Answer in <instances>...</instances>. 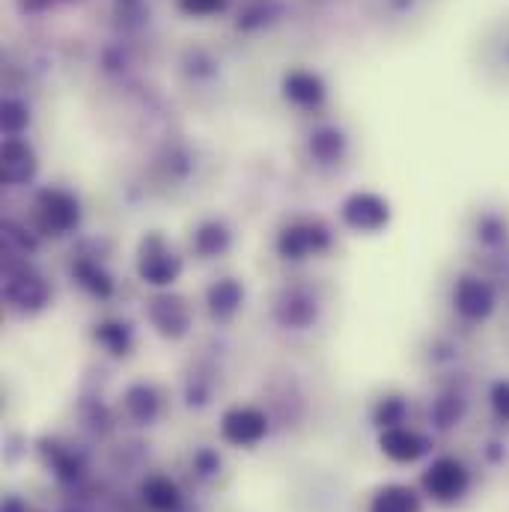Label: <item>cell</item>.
<instances>
[{"label": "cell", "instance_id": "6da1fadb", "mask_svg": "<svg viewBox=\"0 0 509 512\" xmlns=\"http://www.w3.org/2000/svg\"><path fill=\"white\" fill-rule=\"evenodd\" d=\"M3 298L15 313L30 316L51 304V286L30 259L3 256Z\"/></svg>", "mask_w": 509, "mask_h": 512}, {"label": "cell", "instance_id": "7a4b0ae2", "mask_svg": "<svg viewBox=\"0 0 509 512\" xmlns=\"http://www.w3.org/2000/svg\"><path fill=\"white\" fill-rule=\"evenodd\" d=\"M81 200L60 185H45L33 197V224L39 236L66 239L81 227Z\"/></svg>", "mask_w": 509, "mask_h": 512}, {"label": "cell", "instance_id": "3957f363", "mask_svg": "<svg viewBox=\"0 0 509 512\" xmlns=\"http://www.w3.org/2000/svg\"><path fill=\"white\" fill-rule=\"evenodd\" d=\"M450 307L453 313L465 322V325H483L489 322L498 307H501V295L495 280H489L480 271H465L453 280L450 289Z\"/></svg>", "mask_w": 509, "mask_h": 512}, {"label": "cell", "instance_id": "277c9868", "mask_svg": "<svg viewBox=\"0 0 509 512\" xmlns=\"http://www.w3.org/2000/svg\"><path fill=\"white\" fill-rule=\"evenodd\" d=\"M334 236L322 218H292L280 227L274 239V251L283 262H304L313 256L328 254Z\"/></svg>", "mask_w": 509, "mask_h": 512}, {"label": "cell", "instance_id": "5b68a950", "mask_svg": "<svg viewBox=\"0 0 509 512\" xmlns=\"http://www.w3.org/2000/svg\"><path fill=\"white\" fill-rule=\"evenodd\" d=\"M134 268H137V277L152 286V289H170L182 271H185V262L182 256L176 254V248L161 236V233H146L137 245V259H134Z\"/></svg>", "mask_w": 509, "mask_h": 512}, {"label": "cell", "instance_id": "8992f818", "mask_svg": "<svg viewBox=\"0 0 509 512\" xmlns=\"http://www.w3.org/2000/svg\"><path fill=\"white\" fill-rule=\"evenodd\" d=\"M468 239L477 259H483L486 268L498 271L509 256V212L480 209L468 224Z\"/></svg>", "mask_w": 509, "mask_h": 512}, {"label": "cell", "instance_id": "52a82bcc", "mask_svg": "<svg viewBox=\"0 0 509 512\" xmlns=\"http://www.w3.org/2000/svg\"><path fill=\"white\" fill-rule=\"evenodd\" d=\"M340 221L358 236H379L393 221V206L379 191H352L340 203Z\"/></svg>", "mask_w": 509, "mask_h": 512}, {"label": "cell", "instance_id": "ba28073f", "mask_svg": "<svg viewBox=\"0 0 509 512\" xmlns=\"http://www.w3.org/2000/svg\"><path fill=\"white\" fill-rule=\"evenodd\" d=\"M319 313H322V301L316 289L307 283H286L271 307V316L283 331H307L319 322Z\"/></svg>", "mask_w": 509, "mask_h": 512}, {"label": "cell", "instance_id": "9c48e42d", "mask_svg": "<svg viewBox=\"0 0 509 512\" xmlns=\"http://www.w3.org/2000/svg\"><path fill=\"white\" fill-rule=\"evenodd\" d=\"M423 492L435 501V504H459L468 492H471V471L462 459L456 456H438L432 459V465L423 471L420 477Z\"/></svg>", "mask_w": 509, "mask_h": 512}, {"label": "cell", "instance_id": "30bf717a", "mask_svg": "<svg viewBox=\"0 0 509 512\" xmlns=\"http://www.w3.org/2000/svg\"><path fill=\"white\" fill-rule=\"evenodd\" d=\"M146 319H149V325L155 328L158 337L182 340L191 331V304L182 295H176L170 289H161L146 301Z\"/></svg>", "mask_w": 509, "mask_h": 512}, {"label": "cell", "instance_id": "8fae6325", "mask_svg": "<svg viewBox=\"0 0 509 512\" xmlns=\"http://www.w3.org/2000/svg\"><path fill=\"white\" fill-rule=\"evenodd\" d=\"M280 96L286 105H292L295 111H319L328 102V84L319 72L295 66L286 69L280 78Z\"/></svg>", "mask_w": 509, "mask_h": 512}, {"label": "cell", "instance_id": "7c38bea8", "mask_svg": "<svg viewBox=\"0 0 509 512\" xmlns=\"http://www.w3.org/2000/svg\"><path fill=\"white\" fill-rule=\"evenodd\" d=\"M268 435V414L256 405H233L221 417V438L233 447H256Z\"/></svg>", "mask_w": 509, "mask_h": 512}, {"label": "cell", "instance_id": "4fadbf2b", "mask_svg": "<svg viewBox=\"0 0 509 512\" xmlns=\"http://www.w3.org/2000/svg\"><path fill=\"white\" fill-rule=\"evenodd\" d=\"M39 173V155L24 137H6L0 149V179L3 185H27Z\"/></svg>", "mask_w": 509, "mask_h": 512}, {"label": "cell", "instance_id": "5bb4252c", "mask_svg": "<svg viewBox=\"0 0 509 512\" xmlns=\"http://www.w3.org/2000/svg\"><path fill=\"white\" fill-rule=\"evenodd\" d=\"M379 447H382V453L390 462H396V465H414V462H420L432 450V441L423 432H417V429H411V426L402 423V426L382 429Z\"/></svg>", "mask_w": 509, "mask_h": 512}, {"label": "cell", "instance_id": "9a60e30c", "mask_svg": "<svg viewBox=\"0 0 509 512\" xmlns=\"http://www.w3.org/2000/svg\"><path fill=\"white\" fill-rule=\"evenodd\" d=\"M69 274H72V280H75L90 298H96V301H108V298H114V292H117L114 274L108 271V265H105L96 254L75 256L72 265H69Z\"/></svg>", "mask_w": 509, "mask_h": 512}, {"label": "cell", "instance_id": "2e32d148", "mask_svg": "<svg viewBox=\"0 0 509 512\" xmlns=\"http://www.w3.org/2000/svg\"><path fill=\"white\" fill-rule=\"evenodd\" d=\"M307 155L319 167H340L349 155V134L340 126H319L307 134Z\"/></svg>", "mask_w": 509, "mask_h": 512}, {"label": "cell", "instance_id": "e0dca14e", "mask_svg": "<svg viewBox=\"0 0 509 512\" xmlns=\"http://www.w3.org/2000/svg\"><path fill=\"white\" fill-rule=\"evenodd\" d=\"M245 307V283L239 277H221L206 289V310L215 322H233Z\"/></svg>", "mask_w": 509, "mask_h": 512}, {"label": "cell", "instance_id": "ac0fdd59", "mask_svg": "<svg viewBox=\"0 0 509 512\" xmlns=\"http://www.w3.org/2000/svg\"><path fill=\"white\" fill-rule=\"evenodd\" d=\"M39 453H42V459H45V465L51 468V474L60 480V483H78L81 480V474H84V456L75 450V447H69V444H63V441H57V438H45V441H39Z\"/></svg>", "mask_w": 509, "mask_h": 512}, {"label": "cell", "instance_id": "d6986e66", "mask_svg": "<svg viewBox=\"0 0 509 512\" xmlns=\"http://www.w3.org/2000/svg\"><path fill=\"white\" fill-rule=\"evenodd\" d=\"M233 248V230L221 218H206L191 230V251L200 259H218Z\"/></svg>", "mask_w": 509, "mask_h": 512}, {"label": "cell", "instance_id": "ffe728a7", "mask_svg": "<svg viewBox=\"0 0 509 512\" xmlns=\"http://www.w3.org/2000/svg\"><path fill=\"white\" fill-rule=\"evenodd\" d=\"M123 408H126L128 420L137 426H152L161 414V393L158 387L149 382L128 384L123 393Z\"/></svg>", "mask_w": 509, "mask_h": 512}, {"label": "cell", "instance_id": "44dd1931", "mask_svg": "<svg viewBox=\"0 0 509 512\" xmlns=\"http://www.w3.org/2000/svg\"><path fill=\"white\" fill-rule=\"evenodd\" d=\"M283 18L280 0H239L236 6V30L239 33H262Z\"/></svg>", "mask_w": 509, "mask_h": 512}, {"label": "cell", "instance_id": "7402d4cb", "mask_svg": "<svg viewBox=\"0 0 509 512\" xmlns=\"http://www.w3.org/2000/svg\"><path fill=\"white\" fill-rule=\"evenodd\" d=\"M140 498H143V504L152 512H179L182 510V501H185L182 489L170 477H164V474L146 477L143 486H140Z\"/></svg>", "mask_w": 509, "mask_h": 512}, {"label": "cell", "instance_id": "603a6c76", "mask_svg": "<svg viewBox=\"0 0 509 512\" xmlns=\"http://www.w3.org/2000/svg\"><path fill=\"white\" fill-rule=\"evenodd\" d=\"M465 411H468V399H465V393H462L459 387H444V390L432 399L429 417H432L435 429L447 432V429H453V426H459V423H462Z\"/></svg>", "mask_w": 509, "mask_h": 512}, {"label": "cell", "instance_id": "cb8c5ba5", "mask_svg": "<svg viewBox=\"0 0 509 512\" xmlns=\"http://www.w3.org/2000/svg\"><path fill=\"white\" fill-rule=\"evenodd\" d=\"M93 340L99 343V349H105L111 358H128L134 349V331L123 319H102L93 328Z\"/></svg>", "mask_w": 509, "mask_h": 512}, {"label": "cell", "instance_id": "d4e9b609", "mask_svg": "<svg viewBox=\"0 0 509 512\" xmlns=\"http://www.w3.org/2000/svg\"><path fill=\"white\" fill-rule=\"evenodd\" d=\"M367 512H423V501L411 486H384L373 495Z\"/></svg>", "mask_w": 509, "mask_h": 512}, {"label": "cell", "instance_id": "484cf974", "mask_svg": "<svg viewBox=\"0 0 509 512\" xmlns=\"http://www.w3.org/2000/svg\"><path fill=\"white\" fill-rule=\"evenodd\" d=\"M114 18L126 33H137L149 24V3L146 0H111Z\"/></svg>", "mask_w": 509, "mask_h": 512}, {"label": "cell", "instance_id": "4316f807", "mask_svg": "<svg viewBox=\"0 0 509 512\" xmlns=\"http://www.w3.org/2000/svg\"><path fill=\"white\" fill-rule=\"evenodd\" d=\"M30 126V108L15 99V96H6L3 105H0V128L6 137H21Z\"/></svg>", "mask_w": 509, "mask_h": 512}, {"label": "cell", "instance_id": "83f0119b", "mask_svg": "<svg viewBox=\"0 0 509 512\" xmlns=\"http://www.w3.org/2000/svg\"><path fill=\"white\" fill-rule=\"evenodd\" d=\"M39 242L33 233H27L24 227H18L15 221H6L3 224V256H21V259H30L36 254Z\"/></svg>", "mask_w": 509, "mask_h": 512}, {"label": "cell", "instance_id": "f1b7e54d", "mask_svg": "<svg viewBox=\"0 0 509 512\" xmlns=\"http://www.w3.org/2000/svg\"><path fill=\"white\" fill-rule=\"evenodd\" d=\"M182 69L191 81H209L218 75V60L206 48H188L182 57Z\"/></svg>", "mask_w": 509, "mask_h": 512}, {"label": "cell", "instance_id": "f546056e", "mask_svg": "<svg viewBox=\"0 0 509 512\" xmlns=\"http://www.w3.org/2000/svg\"><path fill=\"white\" fill-rule=\"evenodd\" d=\"M408 417V402L402 396H384L373 408V423L379 429H390V426H402Z\"/></svg>", "mask_w": 509, "mask_h": 512}, {"label": "cell", "instance_id": "4dcf8cb0", "mask_svg": "<svg viewBox=\"0 0 509 512\" xmlns=\"http://www.w3.org/2000/svg\"><path fill=\"white\" fill-rule=\"evenodd\" d=\"M233 0H176L179 12L188 18H212V15H224L230 9Z\"/></svg>", "mask_w": 509, "mask_h": 512}, {"label": "cell", "instance_id": "1f68e13d", "mask_svg": "<svg viewBox=\"0 0 509 512\" xmlns=\"http://www.w3.org/2000/svg\"><path fill=\"white\" fill-rule=\"evenodd\" d=\"M489 405L501 423H509V379H498L489 387Z\"/></svg>", "mask_w": 509, "mask_h": 512}, {"label": "cell", "instance_id": "d6a6232c", "mask_svg": "<svg viewBox=\"0 0 509 512\" xmlns=\"http://www.w3.org/2000/svg\"><path fill=\"white\" fill-rule=\"evenodd\" d=\"M102 69L108 72V75H123L128 69V51L117 42V45H108L105 51H102Z\"/></svg>", "mask_w": 509, "mask_h": 512}, {"label": "cell", "instance_id": "836d02e7", "mask_svg": "<svg viewBox=\"0 0 509 512\" xmlns=\"http://www.w3.org/2000/svg\"><path fill=\"white\" fill-rule=\"evenodd\" d=\"M69 3H78V0H18V9L24 15H45V12H54Z\"/></svg>", "mask_w": 509, "mask_h": 512}, {"label": "cell", "instance_id": "e575fe53", "mask_svg": "<svg viewBox=\"0 0 509 512\" xmlns=\"http://www.w3.org/2000/svg\"><path fill=\"white\" fill-rule=\"evenodd\" d=\"M194 471H197L200 477H215V474L221 471V459H218V453H212V450H200V453L194 456Z\"/></svg>", "mask_w": 509, "mask_h": 512}]
</instances>
